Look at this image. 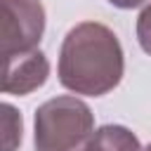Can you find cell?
I'll list each match as a JSON object with an SVG mask.
<instances>
[{
	"instance_id": "6da1fadb",
	"label": "cell",
	"mask_w": 151,
	"mask_h": 151,
	"mask_svg": "<svg viewBox=\"0 0 151 151\" xmlns=\"http://www.w3.org/2000/svg\"><path fill=\"white\" fill-rule=\"evenodd\" d=\"M123 47L109 26L99 21H83L66 33L57 66L59 83L66 90L101 97L123 80Z\"/></svg>"
},
{
	"instance_id": "52a82bcc",
	"label": "cell",
	"mask_w": 151,
	"mask_h": 151,
	"mask_svg": "<svg viewBox=\"0 0 151 151\" xmlns=\"http://www.w3.org/2000/svg\"><path fill=\"white\" fill-rule=\"evenodd\" d=\"M137 40H139V47L151 57V2L137 17Z\"/></svg>"
},
{
	"instance_id": "3957f363",
	"label": "cell",
	"mask_w": 151,
	"mask_h": 151,
	"mask_svg": "<svg viewBox=\"0 0 151 151\" xmlns=\"http://www.w3.org/2000/svg\"><path fill=\"white\" fill-rule=\"evenodd\" d=\"M2 57L38 50L45 31V7L40 0H0Z\"/></svg>"
},
{
	"instance_id": "8992f818",
	"label": "cell",
	"mask_w": 151,
	"mask_h": 151,
	"mask_svg": "<svg viewBox=\"0 0 151 151\" xmlns=\"http://www.w3.org/2000/svg\"><path fill=\"white\" fill-rule=\"evenodd\" d=\"M2 151H14L21 144V113L12 106V104H2Z\"/></svg>"
},
{
	"instance_id": "ba28073f",
	"label": "cell",
	"mask_w": 151,
	"mask_h": 151,
	"mask_svg": "<svg viewBox=\"0 0 151 151\" xmlns=\"http://www.w3.org/2000/svg\"><path fill=\"white\" fill-rule=\"evenodd\" d=\"M113 7H120V9H132V7H139L144 5L146 0H109Z\"/></svg>"
},
{
	"instance_id": "7a4b0ae2",
	"label": "cell",
	"mask_w": 151,
	"mask_h": 151,
	"mask_svg": "<svg viewBox=\"0 0 151 151\" xmlns=\"http://www.w3.org/2000/svg\"><path fill=\"white\" fill-rule=\"evenodd\" d=\"M35 151H83L94 134L90 106L71 94L47 99L35 109Z\"/></svg>"
},
{
	"instance_id": "277c9868",
	"label": "cell",
	"mask_w": 151,
	"mask_h": 151,
	"mask_svg": "<svg viewBox=\"0 0 151 151\" xmlns=\"http://www.w3.org/2000/svg\"><path fill=\"white\" fill-rule=\"evenodd\" d=\"M50 76V61L40 50L19 52L5 59V76H2V92L5 94H31L33 90L42 87Z\"/></svg>"
},
{
	"instance_id": "9c48e42d",
	"label": "cell",
	"mask_w": 151,
	"mask_h": 151,
	"mask_svg": "<svg viewBox=\"0 0 151 151\" xmlns=\"http://www.w3.org/2000/svg\"><path fill=\"white\" fill-rule=\"evenodd\" d=\"M144 151H151V144H149V146H146V149H144Z\"/></svg>"
},
{
	"instance_id": "5b68a950",
	"label": "cell",
	"mask_w": 151,
	"mask_h": 151,
	"mask_svg": "<svg viewBox=\"0 0 151 151\" xmlns=\"http://www.w3.org/2000/svg\"><path fill=\"white\" fill-rule=\"evenodd\" d=\"M83 151H144L137 134L125 125H101Z\"/></svg>"
}]
</instances>
